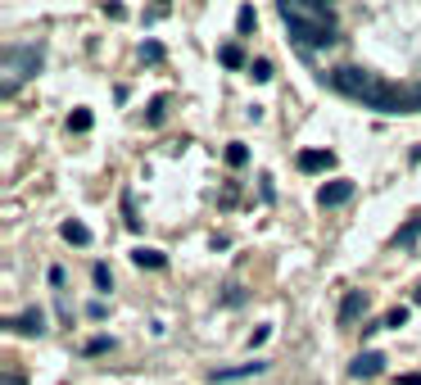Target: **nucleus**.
Instances as JSON below:
<instances>
[{
	"mask_svg": "<svg viewBox=\"0 0 421 385\" xmlns=\"http://www.w3.org/2000/svg\"><path fill=\"white\" fill-rule=\"evenodd\" d=\"M326 82L336 86L340 95H349L358 100L363 109H376V114H412V91H403V86H390L380 82L371 68H358V64H340L326 73Z\"/></svg>",
	"mask_w": 421,
	"mask_h": 385,
	"instance_id": "f257e3e1",
	"label": "nucleus"
},
{
	"mask_svg": "<svg viewBox=\"0 0 421 385\" xmlns=\"http://www.w3.org/2000/svg\"><path fill=\"white\" fill-rule=\"evenodd\" d=\"M277 14H281V23L290 28V36L304 46V51L336 41V14H331L326 5H299V0H281Z\"/></svg>",
	"mask_w": 421,
	"mask_h": 385,
	"instance_id": "f03ea898",
	"label": "nucleus"
},
{
	"mask_svg": "<svg viewBox=\"0 0 421 385\" xmlns=\"http://www.w3.org/2000/svg\"><path fill=\"white\" fill-rule=\"evenodd\" d=\"M0 64H5L9 82L36 78V68H41V51H36V46H5V51H0Z\"/></svg>",
	"mask_w": 421,
	"mask_h": 385,
	"instance_id": "7ed1b4c3",
	"label": "nucleus"
},
{
	"mask_svg": "<svg viewBox=\"0 0 421 385\" xmlns=\"http://www.w3.org/2000/svg\"><path fill=\"white\" fill-rule=\"evenodd\" d=\"M353 200V181H326V186H321V191H317V204L321 209H340V204H349Z\"/></svg>",
	"mask_w": 421,
	"mask_h": 385,
	"instance_id": "20e7f679",
	"label": "nucleus"
},
{
	"mask_svg": "<svg viewBox=\"0 0 421 385\" xmlns=\"http://www.w3.org/2000/svg\"><path fill=\"white\" fill-rule=\"evenodd\" d=\"M5 327L18 331V335H41L46 331V313L41 308H28V313H18V317H5Z\"/></svg>",
	"mask_w": 421,
	"mask_h": 385,
	"instance_id": "39448f33",
	"label": "nucleus"
},
{
	"mask_svg": "<svg viewBox=\"0 0 421 385\" xmlns=\"http://www.w3.org/2000/svg\"><path fill=\"white\" fill-rule=\"evenodd\" d=\"M363 308H367V295L363 290H349L340 300V327H353V322L363 317Z\"/></svg>",
	"mask_w": 421,
	"mask_h": 385,
	"instance_id": "423d86ee",
	"label": "nucleus"
},
{
	"mask_svg": "<svg viewBox=\"0 0 421 385\" xmlns=\"http://www.w3.org/2000/svg\"><path fill=\"white\" fill-rule=\"evenodd\" d=\"M349 371H353L358 381H367V376H380V371H385V354H358Z\"/></svg>",
	"mask_w": 421,
	"mask_h": 385,
	"instance_id": "0eeeda50",
	"label": "nucleus"
},
{
	"mask_svg": "<svg viewBox=\"0 0 421 385\" xmlns=\"http://www.w3.org/2000/svg\"><path fill=\"white\" fill-rule=\"evenodd\" d=\"M331 164H336L331 150H299V172H326Z\"/></svg>",
	"mask_w": 421,
	"mask_h": 385,
	"instance_id": "6e6552de",
	"label": "nucleus"
},
{
	"mask_svg": "<svg viewBox=\"0 0 421 385\" xmlns=\"http://www.w3.org/2000/svg\"><path fill=\"white\" fill-rule=\"evenodd\" d=\"M267 371V363H240V367H222V371H213V381H245V376H263Z\"/></svg>",
	"mask_w": 421,
	"mask_h": 385,
	"instance_id": "1a4fd4ad",
	"label": "nucleus"
},
{
	"mask_svg": "<svg viewBox=\"0 0 421 385\" xmlns=\"http://www.w3.org/2000/svg\"><path fill=\"white\" fill-rule=\"evenodd\" d=\"M59 236H64L68 245H91V227H86V222H78V218H68L64 227H59Z\"/></svg>",
	"mask_w": 421,
	"mask_h": 385,
	"instance_id": "9d476101",
	"label": "nucleus"
},
{
	"mask_svg": "<svg viewBox=\"0 0 421 385\" xmlns=\"http://www.w3.org/2000/svg\"><path fill=\"white\" fill-rule=\"evenodd\" d=\"M132 263H136V268H164L168 258L159 254V250H145V245H141V250H132Z\"/></svg>",
	"mask_w": 421,
	"mask_h": 385,
	"instance_id": "9b49d317",
	"label": "nucleus"
},
{
	"mask_svg": "<svg viewBox=\"0 0 421 385\" xmlns=\"http://www.w3.org/2000/svg\"><path fill=\"white\" fill-rule=\"evenodd\" d=\"M218 59H222V68H240V64H245V51H240L236 41H227V46L218 51Z\"/></svg>",
	"mask_w": 421,
	"mask_h": 385,
	"instance_id": "f8f14e48",
	"label": "nucleus"
},
{
	"mask_svg": "<svg viewBox=\"0 0 421 385\" xmlns=\"http://www.w3.org/2000/svg\"><path fill=\"white\" fill-rule=\"evenodd\" d=\"M114 344H118L114 335H95V340H86V344H82V354H91V358H95V354H109Z\"/></svg>",
	"mask_w": 421,
	"mask_h": 385,
	"instance_id": "ddd939ff",
	"label": "nucleus"
},
{
	"mask_svg": "<svg viewBox=\"0 0 421 385\" xmlns=\"http://www.w3.org/2000/svg\"><path fill=\"white\" fill-rule=\"evenodd\" d=\"M91 277H95V290H114V272H109V263H95Z\"/></svg>",
	"mask_w": 421,
	"mask_h": 385,
	"instance_id": "4468645a",
	"label": "nucleus"
},
{
	"mask_svg": "<svg viewBox=\"0 0 421 385\" xmlns=\"http://www.w3.org/2000/svg\"><path fill=\"white\" fill-rule=\"evenodd\" d=\"M91 109H78V114H68V132H91Z\"/></svg>",
	"mask_w": 421,
	"mask_h": 385,
	"instance_id": "2eb2a0df",
	"label": "nucleus"
},
{
	"mask_svg": "<svg viewBox=\"0 0 421 385\" xmlns=\"http://www.w3.org/2000/svg\"><path fill=\"white\" fill-rule=\"evenodd\" d=\"M250 78L254 82H272V59H250Z\"/></svg>",
	"mask_w": 421,
	"mask_h": 385,
	"instance_id": "dca6fc26",
	"label": "nucleus"
},
{
	"mask_svg": "<svg viewBox=\"0 0 421 385\" xmlns=\"http://www.w3.org/2000/svg\"><path fill=\"white\" fill-rule=\"evenodd\" d=\"M227 164H231V168H245V164H250V150H245L240 141H231V150H227Z\"/></svg>",
	"mask_w": 421,
	"mask_h": 385,
	"instance_id": "f3484780",
	"label": "nucleus"
},
{
	"mask_svg": "<svg viewBox=\"0 0 421 385\" xmlns=\"http://www.w3.org/2000/svg\"><path fill=\"white\" fill-rule=\"evenodd\" d=\"M380 327H390V331H399V327H407V308H390L385 317H380Z\"/></svg>",
	"mask_w": 421,
	"mask_h": 385,
	"instance_id": "a211bd4d",
	"label": "nucleus"
},
{
	"mask_svg": "<svg viewBox=\"0 0 421 385\" xmlns=\"http://www.w3.org/2000/svg\"><path fill=\"white\" fill-rule=\"evenodd\" d=\"M164 114H168V95H154V100H150V114H145V122H164Z\"/></svg>",
	"mask_w": 421,
	"mask_h": 385,
	"instance_id": "6ab92c4d",
	"label": "nucleus"
},
{
	"mask_svg": "<svg viewBox=\"0 0 421 385\" xmlns=\"http://www.w3.org/2000/svg\"><path fill=\"white\" fill-rule=\"evenodd\" d=\"M141 59H145V64H164V46H159V41H145V46H141Z\"/></svg>",
	"mask_w": 421,
	"mask_h": 385,
	"instance_id": "aec40b11",
	"label": "nucleus"
},
{
	"mask_svg": "<svg viewBox=\"0 0 421 385\" xmlns=\"http://www.w3.org/2000/svg\"><path fill=\"white\" fill-rule=\"evenodd\" d=\"M254 23H258V14H254L250 5H240V9H236V28H240V32H250Z\"/></svg>",
	"mask_w": 421,
	"mask_h": 385,
	"instance_id": "412c9836",
	"label": "nucleus"
},
{
	"mask_svg": "<svg viewBox=\"0 0 421 385\" xmlns=\"http://www.w3.org/2000/svg\"><path fill=\"white\" fill-rule=\"evenodd\" d=\"M417 236H421V218H412V222L399 231V245H417Z\"/></svg>",
	"mask_w": 421,
	"mask_h": 385,
	"instance_id": "4be33fe9",
	"label": "nucleus"
},
{
	"mask_svg": "<svg viewBox=\"0 0 421 385\" xmlns=\"http://www.w3.org/2000/svg\"><path fill=\"white\" fill-rule=\"evenodd\" d=\"M105 313H109L105 300H91V304H86V317H91V322H105Z\"/></svg>",
	"mask_w": 421,
	"mask_h": 385,
	"instance_id": "5701e85b",
	"label": "nucleus"
},
{
	"mask_svg": "<svg viewBox=\"0 0 421 385\" xmlns=\"http://www.w3.org/2000/svg\"><path fill=\"white\" fill-rule=\"evenodd\" d=\"M258 181H263V186H258V191H263V200L272 204V200H277V191H272V177H258Z\"/></svg>",
	"mask_w": 421,
	"mask_h": 385,
	"instance_id": "b1692460",
	"label": "nucleus"
},
{
	"mask_svg": "<svg viewBox=\"0 0 421 385\" xmlns=\"http://www.w3.org/2000/svg\"><path fill=\"white\" fill-rule=\"evenodd\" d=\"M64 281H68L64 268H50V285H55V290H64Z\"/></svg>",
	"mask_w": 421,
	"mask_h": 385,
	"instance_id": "393cba45",
	"label": "nucleus"
},
{
	"mask_svg": "<svg viewBox=\"0 0 421 385\" xmlns=\"http://www.w3.org/2000/svg\"><path fill=\"white\" fill-rule=\"evenodd\" d=\"M407 91H412V114H421V82H417V86H407Z\"/></svg>",
	"mask_w": 421,
	"mask_h": 385,
	"instance_id": "a878e982",
	"label": "nucleus"
},
{
	"mask_svg": "<svg viewBox=\"0 0 421 385\" xmlns=\"http://www.w3.org/2000/svg\"><path fill=\"white\" fill-rule=\"evenodd\" d=\"M5 385H23V376L18 371H5Z\"/></svg>",
	"mask_w": 421,
	"mask_h": 385,
	"instance_id": "bb28decb",
	"label": "nucleus"
},
{
	"mask_svg": "<svg viewBox=\"0 0 421 385\" xmlns=\"http://www.w3.org/2000/svg\"><path fill=\"white\" fill-rule=\"evenodd\" d=\"M399 385H421V376H403V381H399Z\"/></svg>",
	"mask_w": 421,
	"mask_h": 385,
	"instance_id": "cd10ccee",
	"label": "nucleus"
}]
</instances>
